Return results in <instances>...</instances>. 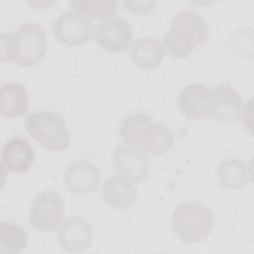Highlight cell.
<instances>
[{
	"label": "cell",
	"instance_id": "6da1fadb",
	"mask_svg": "<svg viewBox=\"0 0 254 254\" xmlns=\"http://www.w3.org/2000/svg\"><path fill=\"white\" fill-rule=\"evenodd\" d=\"M119 134L127 145L152 155L168 152L174 143L171 130L144 112H135L124 117L119 125Z\"/></svg>",
	"mask_w": 254,
	"mask_h": 254
},
{
	"label": "cell",
	"instance_id": "7a4b0ae2",
	"mask_svg": "<svg viewBox=\"0 0 254 254\" xmlns=\"http://www.w3.org/2000/svg\"><path fill=\"white\" fill-rule=\"evenodd\" d=\"M208 33V27L200 15L182 10L174 16L164 36V48L172 58L184 59L205 44Z\"/></svg>",
	"mask_w": 254,
	"mask_h": 254
},
{
	"label": "cell",
	"instance_id": "3957f363",
	"mask_svg": "<svg viewBox=\"0 0 254 254\" xmlns=\"http://www.w3.org/2000/svg\"><path fill=\"white\" fill-rule=\"evenodd\" d=\"M176 236L187 243L205 240L213 227L211 211L201 202L186 201L177 206L171 219Z\"/></svg>",
	"mask_w": 254,
	"mask_h": 254
},
{
	"label": "cell",
	"instance_id": "277c9868",
	"mask_svg": "<svg viewBox=\"0 0 254 254\" xmlns=\"http://www.w3.org/2000/svg\"><path fill=\"white\" fill-rule=\"evenodd\" d=\"M9 57L20 66H35L47 53V37L44 29L33 22L21 24L13 34L8 35Z\"/></svg>",
	"mask_w": 254,
	"mask_h": 254
},
{
	"label": "cell",
	"instance_id": "5b68a950",
	"mask_svg": "<svg viewBox=\"0 0 254 254\" xmlns=\"http://www.w3.org/2000/svg\"><path fill=\"white\" fill-rule=\"evenodd\" d=\"M27 133L45 149L52 152H63L70 145V133L65 121L51 111L30 113L24 122Z\"/></svg>",
	"mask_w": 254,
	"mask_h": 254
},
{
	"label": "cell",
	"instance_id": "8992f818",
	"mask_svg": "<svg viewBox=\"0 0 254 254\" xmlns=\"http://www.w3.org/2000/svg\"><path fill=\"white\" fill-rule=\"evenodd\" d=\"M64 218V204L59 193L46 190L38 193L29 210V220L32 226L40 232H54Z\"/></svg>",
	"mask_w": 254,
	"mask_h": 254
},
{
	"label": "cell",
	"instance_id": "52a82bcc",
	"mask_svg": "<svg viewBox=\"0 0 254 254\" xmlns=\"http://www.w3.org/2000/svg\"><path fill=\"white\" fill-rule=\"evenodd\" d=\"M54 37L62 44L79 46L85 44L94 33L93 24L86 15L78 11H66L54 22Z\"/></svg>",
	"mask_w": 254,
	"mask_h": 254
},
{
	"label": "cell",
	"instance_id": "ba28073f",
	"mask_svg": "<svg viewBox=\"0 0 254 254\" xmlns=\"http://www.w3.org/2000/svg\"><path fill=\"white\" fill-rule=\"evenodd\" d=\"M93 36L100 48L117 53L130 47L133 31L127 20L114 16L100 22L94 30Z\"/></svg>",
	"mask_w": 254,
	"mask_h": 254
},
{
	"label": "cell",
	"instance_id": "9c48e42d",
	"mask_svg": "<svg viewBox=\"0 0 254 254\" xmlns=\"http://www.w3.org/2000/svg\"><path fill=\"white\" fill-rule=\"evenodd\" d=\"M112 162L117 173L133 183L142 182L150 172V161L145 152L127 144L114 151Z\"/></svg>",
	"mask_w": 254,
	"mask_h": 254
},
{
	"label": "cell",
	"instance_id": "30bf717a",
	"mask_svg": "<svg viewBox=\"0 0 254 254\" xmlns=\"http://www.w3.org/2000/svg\"><path fill=\"white\" fill-rule=\"evenodd\" d=\"M66 189L75 194H89L97 190L101 182L98 167L90 161L79 160L68 164L64 174Z\"/></svg>",
	"mask_w": 254,
	"mask_h": 254
},
{
	"label": "cell",
	"instance_id": "8fae6325",
	"mask_svg": "<svg viewBox=\"0 0 254 254\" xmlns=\"http://www.w3.org/2000/svg\"><path fill=\"white\" fill-rule=\"evenodd\" d=\"M93 241V230L90 224L79 216H71L62 222L58 230V242L67 252H81Z\"/></svg>",
	"mask_w": 254,
	"mask_h": 254
},
{
	"label": "cell",
	"instance_id": "7c38bea8",
	"mask_svg": "<svg viewBox=\"0 0 254 254\" xmlns=\"http://www.w3.org/2000/svg\"><path fill=\"white\" fill-rule=\"evenodd\" d=\"M243 107L240 93L232 86L221 85L212 91L209 117L217 122H234L240 117Z\"/></svg>",
	"mask_w": 254,
	"mask_h": 254
},
{
	"label": "cell",
	"instance_id": "4fadbf2b",
	"mask_svg": "<svg viewBox=\"0 0 254 254\" xmlns=\"http://www.w3.org/2000/svg\"><path fill=\"white\" fill-rule=\"evenodd\" d=\"M212 90L205 84L187 85L178 97L181 113L190 120H203L209 116Z\"/></svg>",
	"mask_w": 254,
	"mask_h": 254
},
{
	"label": "cell",
	"instance_id": "5bb4252c",
	"mask_svg": "<svg viewBox=\"0 0 254 254\" xmlns=\"http://www.w3.org/2000/svg\"><path fill=\"white\" fill-rule=\"evenodd\" d=\"M34 161V149L28 140L13 137L4 143L1 150V164L6 171L25 173L31 169Z\"/></svg>",
	"mask_w": 254,
	"mask_h": 254
},
{
	"label": "cell",
	"instance_id": "9a60e30c",
	"mask_svg": "<svg viewBox=\"0 0 254 254\" xmlns=\"http://www.w3.org/2000/svg\"><path fill=\"white\" fill-rule=\"evenodd\" d=\"M102 198L106 204L115 209L132 207L138 197V190L133 182L122 177L112 176L101 187Z\"/></svg>",
	"mask_w": 254,
	"mask_h": 254
},
{
	"label": "cell",
	"instance_id": "2e32d148",
	"mask_svg": "<svg viewBox=\"0 0 254 254\" xmlns=\"http://www.w3.org/2000/svg\"><path fill=\"white\" fill-rule=\"evenodd\" d=\"M165 58V48L156 39L149 37L138 38L130 50L132 63L143 69L157 67Z\"/></svg>",
	"mask_w": 254,
	"mask_h": 254
},
{
	"label": "cell",
	"instance_id": "e0dca14e",
	"mask_svg": "<svg viewBox=\"0 0 254 254\" xmlns=\"http://www.w3.org/2000/svg\"><path fill=\"white\" fill-rule=\"evenodd\" d=\"M29 105V93L24 85L17 82H9L1 86L0 114L2 117H20L28 112Z\"/></svg>",
	"mask_w": 254,
	"mask_h": 254
},
{
	"label": "cell",
	"instance_id": "ac0fdd59",
	"mask_svg": "<svg viewBox=\"0 0 254 254\" xmlns=\"http://www.w3.org/2000/svg\"><path fill=\"white\" fill-rule=\"evenodd\" d=\"M250 176L248 165L235 157L226 158L217 167L218 182L227 190L240 189L249 181Z\"/></svg>",
	"mask_w": 254,
	"mask_h": 254
},
{
	"label": "cell",
	"instance_id": "d6986e66",
	"mask_svg": "<svg viewBox=\"0 0 254 254\" xmlns=\"http://www.w3.org/2000/svg\"><path fill=\"white\" fill-rule=\"evenodd\" d=\"M28 246V234L19 224L2 222L0 225V252L18 254Z\"/></svg>",
	"mask_w": 254,
	"mask_h": 254
},
{
	"label": "cell",
	"instance_id": "ffe728a7",
	"mask_svg": "<svg viewBox=\"0 0 254 254\" xmlns=\"http://www.w3.org/2000/svg\"><path fill=\"white\" fill-rule=\"evenodd\" d=\"M71 5L75 11L101 22L114 17L117 11L116 1H73Z\"/></svg>",
	"mask_w": 254,
	"mask_h": 254
},
{
	"label": "cell",
	"instance_id": "44dd1931",
	"mask_svg": "<svg viewBox=\"0 0 254 254\" xmlns=\"http://www.w3.org/2000/svg\"><path fill=\"white\" fill-rule=\"evenodd\" d=\"M125 9L136 15H143L153 11L158 2L157 1H123Z\"/></svg>",
	"mask_w": 254,
	"mask_h": 254
},
{
	"label": "cell",
	"instance_id": "7402d4cb",
	"mask_svg": "<svg viewBox=\"0 0 254 254\" xmlns=\"http://www.w3.org/2000/svg\"><path fill=\"white\" fill-rule=\"evenodd\" d=\"M54 3H55V2H32V3H29V4L32 5V6L37 7V9H40L39 7L45 6V7L47 8V7H49V6H52Z\"/></svg>",
	"mask_w": 254,
	"mask_h": 254
}]
</instances>
